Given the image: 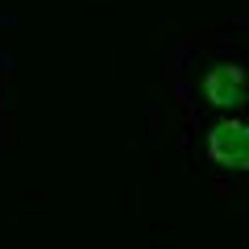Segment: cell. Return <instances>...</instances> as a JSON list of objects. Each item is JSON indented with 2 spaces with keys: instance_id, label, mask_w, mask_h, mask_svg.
Returning a JSON list of instances; mask_svg holds the SVG:
<instances>
[{
  "instance_id": "7a4b0ae2",
  "label": "cell",
  "mask_w": 249,
  "mask_h": 249,
  "mask_svg": "<svg viewBox=\"0 0 249 249\" xmlns=\"http://www.w3.org/2000/svg\"><path fill=\"white\" fill-rule=\"evenodd\" d=\"M204 91H208V104L216 108H232L245 100V71L237 62H216L204 79Z\"/></svg>"
},
{
  "instance_id": "6da1fadb",
  "label": "cell",
  "mask_w": 249,
  "mask_h": 249,
  "mask_svg": "<svg viewBox=\"0 0 249 249\" xmlns=\"http://www.w3.org/2000/svg\"><path fill=\"white\" fill-rule=\"evenodd\" d=\"M208 158L229 170H249V124L220 121L208 133Z\"/></svg>"
}]
</instances>
